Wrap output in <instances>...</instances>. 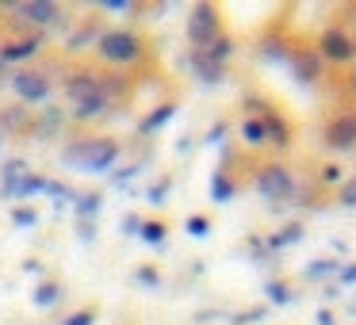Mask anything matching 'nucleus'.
Masks as SVG:
<instances>
[{"label": "nucleus", "instance_id": "obj_13", "mask_svg": "<svg viewBox=\"0 0 356 325\" xmlns=\"http://www.w3.org/2000/svg\"><path fill=\"white\" fill-rule=\"evenodd\" d=\"M70 325H88V314H81V317H73Z\"/></svg>", "mask_w": 356, "mask_h": 325}, {"label": "nucleus", "instance_id": "obj_2", "mask_svg": "<svg viewBox=\"0 0 356 325\" xmlns=\"http://www.w3.org/2000/svg\"><path fill=\"white\" fill-rule=\"evenodd\" d=\"M100 54L111 58V62H134V58H142V39H134L127 31H115L100 42Z\"/></svg>", "mask_w": 356, "mask_h": 325}, {"label": "nucleus", "instance_id": "obj_7", "mask_svg": "<svg viewBox=\"0 0 356 325\" xmlns=\"http://www.w3.org/2000/svg\"><path fill=\"white\" fill-rule=\"evenodd\" d=\"M261 192L268 195V199H287V192H291V176H287V169H264L261 172Z\"/></svg>", "mask_w": 356, "mask_h": 325}, {"label": "nucleus", "instance_id": "obj_10", "mask_svg": "<svg viewBox=\"0 0 356 325\" xmlns=\"http://www.w3.org/2000/svg\"><path fill=\"white\" fill-rule=\"evenodd\" d=\"M24 54H35V42H16V47H8L0 58H24Z\"/></svg>", "mask_w": 356, "mask_h": 325}, {"label": "nucleus", "instance_id": "obj_9", "mask_svg": "<svg viewBox=\"0 0 356 325\" xmlns=\"http://www.w3.org/2000/svg\"><path fill=\"white\" fill-rule=\"evenodd\" d=\"M19 12H24L27 19H35V24H50V19L58 16L54 4H27V8H19Z\"/></svg>", "mask_w": 356, "mask_h": 325}, {"label": "nucleus", "instance_id": "obj_11", "mask_svg": "<svg viewBox=\"0 0 356 325\" xmlns=\"http://www.w3.org/2000/svg\"><path fill=\"white\" fill-rule=\"evenodd\" d=\"M245 134H249V142H264V119H253V123H245Z\"/></svg>", "mask_w": 356, "mask_h": 325}, {"label": "nucleus", "instance_id": "obj_4", "mask_svg": "<svg viewBox=\"0 0 356 325\" xmlns=\"http://www.w3.org/2000/svg\"><path fill=\"white\" fill-rule=\"evenodd\" d=\"M353 142H356V111H341V115L325 126V146L348 149Z\"/></svg>", "mask_w": 356, "mask_h": 325}, {"label": "nucleus", "instance_id": "obj_12", "mask_svg": "<svg viewBox=\"0 0 356 325\" xmlns=\"http://www.w3.org/2000/svg\"><path fill=\"white\" fill-rule=\"evenodd\" d=\"M345 203H356V180H353V184L345 188Z\"/></svg>", "mask_w": 356, "mask_h": 325}, {"label": "nucleus", "instance_id": "obj_1", "mask_svg": "<svg viewBox=\"0 0 356 325\" xmlns=\"http://www.w3.org/2000/svg\"><path fill=\"white\" fill-rule=\"evenodd\" d=\"M65 92H70V100H77L81 115H96V111L108 108L104 77H96V73H73V77L65 81Z\"/></svg>", "mask_w": 356, "mask_h": 325}, {"label": "nucleus", "instance_id": "obj_6", "mask_svg": "<svg viewBox=\"0 0 356 325\" xmlns=\"http://www.w3.org/2000/svg\"><path fill=\"white\" fill-rule=\"evenodd\" d=\"M215 31H218V16L211 8H200L192 16V24H188V35H192V42H200V47H211V42H215Z\"/></svg>", "mask_w": 356, "mask_h": 325}, {"label": "nucleus", "instance_id": "obj_5", "mask_svg": "<svg viewBox=\"0 0 356 325\" xmlns=\"http://www.w3.org/2000/svg\"><path fill=\"white\" fill-rule=\"evenodd\" d=\"M322 54L330 58V62H348V58L356 54V42L348 39L345 31H337V27H330V31L322 35Z\"/></svg>", "mask_w": 356, "mask_h": 325}, {"label": "nucleus", "instance_id": "obj_3", "mask_svg": "<svg viewBox=\"0 0 356 325\" xmlns=\"http://www.w3.org/2000/svg\"><path fill=\"white\" fill-rule=\"evenodd\" d=\"M115 153H119V146L115 142H85V146H77L73 149V161H85V169H92V172H100V169H108L111 161H115Z\"/></svg>", "mask_w": 356, "mask_h": 325}, {"label": "nucleus", "instance_id": "obj_8", "mask_svg": "<svg viewBox=\"0 0 356 325\" xmlns=\"http://www.w3.org/2000/svg\"><path fill=\"white\" fill-rule=\"evenodd\" d=\"M16 92L24 100H42L50 92V81L42 73H16Z\"/></svg>", "mask_w": 356, "mask_h": 325}]
</instances>
